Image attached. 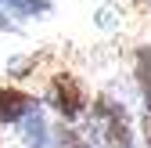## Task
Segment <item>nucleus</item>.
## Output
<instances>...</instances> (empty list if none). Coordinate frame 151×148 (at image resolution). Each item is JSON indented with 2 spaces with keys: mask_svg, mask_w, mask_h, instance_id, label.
Masks as SVG:
<instances>
[{
  "mask_svg": "<svg viewBox=\"0 0 151 148\" xmlns=\"http://www.w3.org/2000/svg\"><path fill=\"white\" fill-rule=\"evenodd\" d=\"M93 126L101 130L108 148H133V126H129V116L119 101H111L108 94L93 98Z\"/></svg>",
  "mask_w": 151,
  "mask_h": 148,
  "instance_id": "obj_1",
  "label": "nucleus"
},
{
  "mask_svg": "<svg viewBox=\"0 0 151 148\" xmlns=\"http://www.w3.org/2000/svg\"><path fill=\"white\" fill-rule=\"evenodd\" d=\"M47 101L58 108L61 119H79L86 112V90H83L79 76H72V72H54V76H50Z\"/></svg>",
  "mask_w": 151,
  "mask_h": 148,
  "instance_id": "obj_2",
  "label": "nucleus"
},
{
  "mask_svg": "<svg viewBox=\"0 0 151 148\" xmlns=\"http://www.w3.org/2000/svg\"><path fill=\"white\" fill-rule=\"evenodd\" d=\"M32 108H40L32 94L18 87H0V123H22Z\"/></svg>",
  "mask_w": 151,
  "mask_h": 148,
  "instance_id": "obj_3",
  "label": "nucleus"
},
{
  "mask_svg": "<svg viewBox=\"0 0 151 148\" xmlns=\"http://www.w3.org/2000/svg\"><path fill=\"white\" fill-rule=\"evenodd\" d=\"M133 76H137V87H140L144 108L151 116V47H137V54H133Z\"/></svg>",
  "mask_w": 151,
  "mask_h": 148,
  "instance_id": "obj_4",
  "label": "nucleus"
},
{
  "mask_svg": "<svg viewBox=\"0 0 151 148\" xmlns=\"http://www.w3.org/2000/svg\"><path fill=\"white\" fill-rule=\"evenodd\" d=\"M22 126V141L25 144H32V148H43L47 141H50V134H47V123H43V112L40 108H32V112L18 123Z\"/></svg>",
  "mask_w": 151,
  "mask_h": 148,
  "instance_id": "obj_5",
  "label": "nucleus"
},
{
  "mask_svg": "<svg viewBox=\"0 0 151 148\" xmlns=\"http://www.w3.org/2000/svg\"><path fill=\"white\" fill-rule=\"evenodd\" d=\"M0 4H7L18 15H43V11H50V0H0Z\"/></svg>",
  "mask_w": 151,
  "mask_h": 148,
  "instance_id": "obj_6",
  "label": "nucleus"
},
{
  "mask_svg": "<svg viewBox=\"0 0 151 148\" xmlns=\"http://www.w3.org/2000/svg\"><path fill=\"white\" fill-rule=\"evenodd\" d=\"M58 144H61V148H93V144H90V141H86L79 130H65V126H61V137H58Z\"/></svg>",
  "mask_w": 151,
  "mask_h": 148,
  "instance_id": "obj_7",
  "label": "nucleus"
},
{
  "mask_svg": "<svg viewBox=\"0 0 151 148\" xmlns=\"http://www.w3.org/2000/svg\"><path fill=\"white\" fill-rule=\"evenodd\" d=\"M140 134H144V148H151V116H144V123H140Z\"/></svg>",
  "mask_w": 151,
  "mask_h": 148,
  "instance_id": "obj_8",
  "label": "nucleus"
},
{
  "mask_svg": "<svg viewBox=\"0 0 151 148\" xmlns=\"http://www.w3.org/2000/svg\"><path fill=\"white\" fill-rule=\"evenodd\" d=\"M0 29H7V18H4V15H0Z\"/></svg>",
  "mask_w": 151,
  "mask_h": 148,
  "instance_id": "obj_9",
  "label": "nucleus"
}]
</instances>
